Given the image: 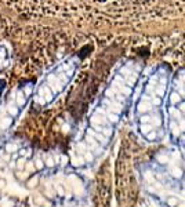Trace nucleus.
<instances>
[{"label": "nucleus", "mask_w": 185, "mask_h": 207, "mask_svg": "<svg viewBox=\"0 0 185 207\" xmlns=\"http://www.w3.org/2000/svg\"><path fill=\"white\" fill-rule=\"evenodd\" d=\"M17 145L15 144H7L6 145V152H8V153H13V152H15L17 151Z\"/></svg>", "instance_id": "5"}, {"label": "nucleus", "mask_w": 185, "mask_h": 207, "mask_svg": "<svg viewBox=\"0 0 185 207\" xmlns=\"http://www.w3.org/2000/svg\"><path fill=\"white\" fill-rule=\"evenodd\" d=\"M44 200H46V199H44L43 196H36V197H35V203L39 204V206H41V204L44 203Z\"/></svg>", "instance_id": "10"}, {"label": "nucleus", "mask_w": 185, "mask_h": 207, "mask_svg": "<svg viewBox=\"0 0 185 207\" xmlns=\"http://www.w3.org/2000/svg\"><path fill=\"white\" fill-rule=\"evenodd\" d=\"M7 186V181L4 178H0V189H4Z\"/></svg>", "instance_id": "12"}, {"label": "nucleus", "mask_w": 185, "mask_h": 207, "mask_svg": "<svg viewBox=\"0 0 185 207\" xmlns=\"http://www.w3.org/2000/svg\"><path fill=\"white\" fill-rule=\"evenodd\" d=\"M54 190L57 192V195H58V196H64V195H65V190H64V186H61V185H57Z\"/></svg>", "instance_id": "7"}, {"label": "nucleus", "mask_w": 185, "mask_h": 207, "mask_svg": "<svg viewBox=\"0 0 185 207\" xmlns=\"http://www.w3.org/2000/svg\"><path fill=\"white\" fill-rule=\"evenodd\" d=\"M37 184H39V177L37 175H32V177H29V178H28L26 188H28V189H33V188L37 186Z\"/></svg>", "instance_id": "1"}, {"label": "nucleus", "mask_w": 185, "mask_h": 207, "mask_svg": "<svg viewBox=\"0 0 185 207\" xmlns=\"http://www.w3.org/2000/svg\"><path fill=\"white\" fill-rule=\"evenodd\" d=\"M54 164L55 163H54V160H52L51 157H48V159L46 160V166H48V167H54Z\"/></svg>", "instance_id": "11"}, {"label": "nucleus", "mask_w": 185, "mask_h": 207, "mask_svg": "<svg viewBox=\"0 0 185 207\" xmlns=\"http://www.w3.org/2000/svg\"><path fill=\"white\" fill-rule=\"evenodd\" d=\"M41 207H52V203L50 200H44V203L41 204Z\"/></svg>", "instance_id": "14"}, {"label": "nucleus", "mask_w": 185, "mask_h": 207, "mask_svg": "<svg viewBox=\"0 0 185 207\" xmlns=\"http://www.w3.org/2000/svg\"><path fill=\"white\" fill-rule=\"evenodd\" d=\"M44 196H47V197L51 199V197H52V192H51L50 189H46V190H44Z\"/></svg>", "instance_id": "15"}, {"label": "nucleus", "mask_w": 185, "mask_h": 207, "mask_svg": "<svg viewBox=\"0 0 185 207\" xmlns=\"http://www.w3.org/2000/svg\"><path fill=\"white\" fill-rule=\"evenodd\" d=\"M15 167H17V170H19V171H24L25 170V164H26V162H25V159L24 157H19L18 160H17V163H15Z\"/></svg>", "instance_id": "3"}, {"label": "nucleus", "mask_w": 185, "mask_h": 207, "mask_svg": "<svg viewBox=\"0 0 185 207\" xmlns=\"http://www.w3.org/2000/svg\"><path fill=\"white\" fill-rule=\"evenodd\" d=\"M184 170H185V164H184Z\"/></svg>", "instance_id": "17"}, {"label": "nucleus", "mask_w": 185, "mask_h": 207, "mask_svg": "<svg viewBox=\"0 0 185 207\" xmlns=\"http://www.w3.org/2000/svg\"><path fill=\"white\" fill-rule=\"evenodd\" d=\"M35 170H36V167L33 163H26V164H25V171L30 173V171H35Z\"/></svg>", "instance_id": "8"}, {"label": "nucleus", "mask_w": 185, "mask_h": 207, "mask_svg": "<svg viewBox=\"0 0 185 207\" xmlns=\"http://www.w3.org/2000/svg\"><path fill=\"white\" fill-rule=\"evenodd\" d=\"M0 159H2L3 162L8 163L11 160V156H10V153H8V152H6V149H0Z\"/></svg>", "instance_id": "2"}, {"label": "nucleus", "mask_w": 185, "mask_h": 207, "mask_svg": "<svg viewBox=\"0 0 185 207\" xmlns=\"http://www.w3.org/2000/svg\"><path fill=\"white\" fill-rule=\"evenodd\" d=\"M177 207H185V201H184V203H178V204H177Z\"/></svg>", "instance_id": "16"}, {"label": "nucleus", "mask_w": 185, "mask_h": 207, "mask_svg": "<svg viewBox=\"0 0 185 207\" xmlns=\"http://www.w3.org/2000/svg\"><path fill=\"white\" fill-rule=\"evenodd\" d=\"M171 174H173V177H175V178H181L182 170L181 168H173V170H171Z\"/></svg>", "instance_id": "6"}, {"label": "nucleus", "mask_w": 185, "mask_h": 207, "mask_svg": "<svg viewBox=\"0 0 185 207\" xmlns=\"http://www.w3.org/2000/svg\"><path fill=\"white\" fill-rule=\"evenodd\" d=\"M33 164H35L36 170H41V168H43V167H44V163H43V162H41V160H40V159H37V160H36V162H35V163H33Z\"/></svg>", "instance_id": "9"}, {"label": "nucleus", "mask_w": 185, "mask_h": 207, "mask_svg": "<svg viewBox=\"0 0 185 207\" xmlns=\"http://www.w3.org/2000/svg\"><path fill=\"white\" fill-rule=\"evenodd\" d=\"M166 201H167V206H168V207H177V204H178V199L174 197V196L168 197Z\"/></svg>", "instance_id": "4"}, {"label": "nucleus", "mask_w": 185, "mask_h": 207, "mask_svg": "<svg viewBox=\"0 0 185 207\" xmlns=\"http://www.w3.org/2000/svg\"><path fill=\"white\" fill-rule=\"evenodd\" d=\"M84 155H86L84 157H86V160H87V162H93V159H94V157H93V155H91L90 152H86Z\"/></svg>", "instance_id": "13"}]
</instances>
